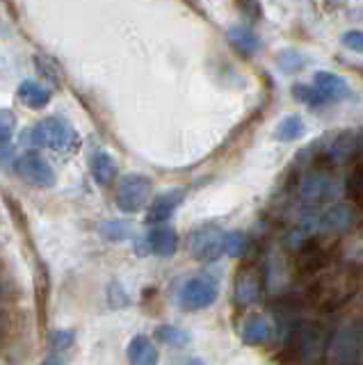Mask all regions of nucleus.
Segmentation results:
<instances>
[{
  "label": "nucleus",
  "mask_w": 363,
  "mask_h": 365,
  "mask_svg": "<svg viewBox=\"0 0 363 365\" xmlns=\"http://www.w3.org/2000/svg\"><path fill=\"white\" fill-rule=\"evenodd\" d=\"M304 135V121L297 114H288L286 119H281L275 128V137L279 142H295Z\"/></svg>",
  "instance_id": "21"
},
{
  "label": "nucleus",
  "mask_w": 363,
  "mask_h": 365,
  "mask_svg": "<svg viewBox=\"0 0 363 365\" xmlns=\"http://www.w3.org/2000/svg\"><path fill=\"white\" fill-rule=\"evenodd\" d=\"M220 294V285L213 277H195L183 283L178 292V302L185 311H201L215 304Z\"/></svg>",
  "instance_id": "7"
},
{
  "label": "nucleus",
  "mask_w": 363,
  "mask_h": 365,
  "mask_svg": "<svg viewBox=\"0 0 363 365\" xmlns=\"http://www.w3.org/2000/svg\"><path fill=\"white\" fill-rule=\"evenodd\" d=\"M336 178L329 169H306L304 174L300 176V182H297V192H300V199L302 203L311 205H322L327 201H332L336 197Z\"/></svg>",
  "instance_id": "2"
},
{
  "label": "nucleus",
  "mask_w": 363,
  "mask_h": 365,
  "mask_svg": "<svg viewBox=\"0 0 363 365\" xmlns=\"http://www.w3.org/2000/svg\"><path fill=\"white\" fill-rule=\"evenodd\" d=\"M242 342L245 345H263L270 336V324L263 315H249L242 324Z\"/></svg>",
  "instance_id": "15"
},
{
  "label": "nucleus",
  "mask_w": 363,
  "mask_h": 365,
  "mask_svg": "<svg viewBox=\"0 0 363 365\" xmlns=\"http://www.w3.org/2000/svg\"><path fill=\"white\" fill-rule=\"evenodd\" d=\"M155 338L167 342V345H185V342L190 340V336L185 334V331H180L176 327H160L155 331Z\"/></svg>",
  "instance_id": "25"
},
{
  "label": "nucleus",
  "mask_w": 363,
  "mask_h": 365,
  "mask_svg": "<svg viewBox=\"0 0 363 365\" xmlns=\"http://www.w3.org/2000/svg\"><path fill=\"white\" fill-rule=\"evenodd\" d=\"M357 290V281L352 274L345 272H336V274H329V277H322L320 281L315 283L313 288V299L317 306H324V308H334L345 304L352 294Z\"/></svg>",
  "instance_id": "4"
},
{
  "label": "nucleus",
  "mask_w": 363,
  "mask_h": 365,
  "mask_svg": "<svg viewBox=\"0 0 363 365\" xmlns=\"http://www.w3.org/2000/svg\"><path fill=\"white\" fill-rule=\"evenodd\" d=\"M30 140L35 146H46L62 158L73 155L81 148V135L66 119H44L30 130Z\"/></svg>",
  "instance_id": "1"
},
{
  "label": "nucleus",
  "mask_w": 363,
  "mask_h": 365,
  "mask_svg": "<svg viewBox=\"0 0 363 365\" xmlns=\"http://www.w3.org/2000/svg\"><path fill=\"white\" fill-rule=\"evenodd\" d=\"M16 174L32 187H53L55 174L39 153H24L16 160Z\"/></svg>",
  "instance_id": "10"
},
{
  "label": "nucleus",
  "mask_w": 363,
  "mask_h": 365,
  "mask_svg": "<svg viewBox=\"0 0 363 365\" xmlns=\"http://www.w3.org/2000/svg\"><path fill=\"white\" fill-rule=\"evenodd\" d=\"M300 272H317L324 265V251L320 245L315 242H306L300 251Z\"/></svg>",
  "instance_id": "20"
},
{
  "label": "nucleus",
  "mask_w": 363,
  "mask_h": 365,
  "mask_svg": "<svg viewBox=\"0 0 363 365\" xmlns=\"http://www.w3.org/2000/svg\"><path fill=\"white\" fill-rule=\"evenodd\" d=\"M229 41H231L233 48L237 53H242V55H254L258 51V46H260L256 34L249 28H245V26H233L229 30Z\"/></svg>",
  "instance_id": "19"
},
{
  "label": "nucleus",
  "mask_w": 363,
  "mask_h": 365,
  "mask_svg": "<svg viewBox=\"0 0 363 365\" xmlns=\"http://www.w3.org/2000/svg\"><path fill=\"white\" fill-rule=\"evenodd\" d=\"M349 212H347V208H334L332 212H329L327 217H324V228H332V231H345V228L349 226Z\"/></svg>",
  "instance_id": "24"
},
{
  "label": "nucleus",
  "mask_w": 363,
  "mask_h": 365,
  "mask_svg": "<svg viewBox=\"0 0 363 365\" xmlns=\"http://www.w3.org/2000/svg\"><path fill=\"white\" fill-rule=\"evenodd\" d=\"M359 146H361V140H359V135L357 133H343V135H338L332 148H329V158L334 160V163H347L349 158H354L359 153Z\"/></svg>",
  "instance_id": "13"
},
{
  "label": "nucleus",
  "mask_w": 363,
  "mask_h": 365,
  "mask_svg": "<svg viewBox=\"0 0 363 365\" xmlns=\"http://www.w3.org/2000/svg\"><path fill=\"white\" fill-rule=\"evenodd\" d=\"M92 176L98 185H110L117 176V163L115 158L108 155L106 151H96L92 155Z\"/></svg>",
  "instance_id": "18"
},
{
  "label": "nucleus",
  "mask_w": 363,
  "mask_h": 365,
  "mask_svg": "<svg viewBox=\"0 0 363 365\" xmlns=\"http://www.w3.org/2000/svg\"><path fill=\"white\" fill-rule=\"evenodd\" d=\"M345 48L354 51V53H363V30H347L343 32V37H340Z\"/></svg>",
  "instance_id": "27"
},
{
  "label": "nucleus",
  "mask_w": 363,
  "mask_h": 365,
  "mask_svg": "<svg viewBox=\"0 0 363 365\" xmlns=\"http://www.w3.org/2000/svg\"><path fill=\"white\" fill-rule=\"evenodd\" d=\"M224 251V231L215 224H203L190 233V254L201 262L218 260Z\"/></svg>",
  "instance_id": "8"
},
{
  "label": "nucleus",
  "mask_w": 363,
  "mask_h": 365,
  "mask_svg": "<svg viewBox=\"0 0 363 365\" xmlns=\"http://www.w3.org/2000/svg\"><path fill=\"white\" fill-rule=\"evenodd\" d=\"M295 91V98L302 101V103H309V106H315V103H320V94H317V89H311V87H304V85H295L292 87Z\"/></svg>",
  "instance_id": "28"
},
{
  "label": "nucleus",
  "mask_w": 363,
  "mask_h": 365,
  "mask_svg": "<svg viewBox=\"0 0 363 365\" xmlns=\"http://www.w3.org/2000/svg\"><path fill=\"white\" fill-rule=\"evenodd\" d=\"M183 197H185L183 190H172V192L158 194V197L149 205L146 222H149V224H163V222H167L169 217L174 215V210L180 205V201H183Z\"/></svg>",
  "instance_id": "11"
},
{
  "label": "nucleus",
  "mask_w": 363,
  "mask_h": 365,
  "mask_svg": "<svg viewBox=\"0 0 363 365\" xmlns=\"http://www.w3.org/2000/svg\"><path fill=\"white\" fill-rule=\"evenodd\" d=\"M151 199V178L128 174L117 185V205L121 212H140Z\"/></svg>",
  "instance_id": "6"
},
{
  "label": "nucleus",
  "mask_w": 363,
  "mask_h": 365,
  "mask_svg": "<svg viewBox=\"0 0 363 365\" xmlns=\"http://www.w3.org/2000/svg\"><path fill=\"white\" fill-rule=\"evenodd\" d=\"M16 130V117L12 110L0 108V144H5L12 140V135Z\"/></svg>",
  "instance_id": "26"
},
{
  "label": "nucleus",
  "mask_w": 363,
  "mask_h": 365,
  "mask_svg": "<svg viewBox=\"0 0 363 365\" xmlns=\"http://www.w3.org/2000/svg\"><path fill=\"white\" fill-rule=\"evenodd\" d=\"M332 363H359L363 361V324H347L334 336L329 345Z\"/></svg>",
  "instance_id": "5"
},
{
  "label": "nucleus",
  "mask_w": 363,
  "mask_h": 365,
  "mask_svg": "<svg viewBox=\"0 0 363 365\" xmlns=\"http://www.w3.org/2000/svg\"><path fill=\"white\" fill-rule=\"evenodd\" d=\"M19 98L24 106H28L32 110H41L48 106L51 94L41 85L32 83V80H24V83L19 85Z\"/></svg>",
  "instance_id": "17"
},
{
  "label": "nucleus",
  "mask_w": 363,
  "mask_h": 365,
  "mask_svg": "<svg viewBox=\"0 0 363 365\" xmlns=\"http://www.w3.org/2000/svg\"><path fill=\"white\" fill-rule=\"evenodd\" d=\"M354 194L363 201V167L359 169V174H357V178H354Z\"/></svg>",
  "instance_id": "30"
},
{
  "label": "nucleus",
  "mask_w": 363,
  "mask_h": 365,
  "mask_svg": "<svg viewBox=\"0 0 363 365\" xmlns=\"http://www.w3.org/2000/svg\"><path fill=\"white\" fill-rule=\"evenodd\" d=\"M292 349L297 351V359L304 363L322 361L327 351V334L320 322H302L292 331Z\"/></svg>",
  "instance_id": "3"
},
{
  "label": "nucleus",
  "mask_w": 363,
  "mask_h": 365,
  "mask_svg": "<svg viewBox=\"0 0 363 365\" xmlns=\"http://www.w3.org/2000/svg\"><path fill=\"white\" fill-rule=\"evenodd\" d=\"M149 247L155 256H172L178 247V235H176L174 228L160 226L149 235Z\"/></svg>",
  "instance_id": "16"
},
{
  "label": "nucleus",
  "mask_w": 363,
  "mask_h": 365,
  "mask_svg": "<svg viewBox=\"0 0 363 365\" xmlns=\"http://www.w3.org/2000/svg\"><path fill=\"white\" fill-rule=\"evenodd\" d=\"M73 342V331H55L53 338H51V345L53 349H66Z\"/></svg>",
  "instance_id": "29"
},
{
  "label": "nucleus",
  "mask_w": 363,
  "mask_h": 365,
  "mask_svg": "<svg viewBox=\"0 0 363 365\" xmlns=\"http://www.w3.org/2000/svg\"><path fill=\"white\" fill-rule=\"evenodd\" d=\"M263 269L258 265H245L235 274V285H233V299L237 306H252L260 299L263 294Z\"/></svg>",
  "instance_id": "9"
},
{
  "label": "nucleus",
  "mask_w": 363,
  "mask_h": 365,
  "mask_svg": "<svg viewBox=\"0 0 363 365\" xmlns=\"http://www.w3.org/2000/svg\"><path fill=\"white\" fill-rule=\"evenodd\" d=\"M277 64L281 71H286V73H292V71H300V68L304 66V57L297 53V51H281L279 57H277Z\"/></svg>",
  "instance_id": "22"
},
{
  "label": "nucleus",
  "mask_w": 363,
  "mask_h": 365,
  "mask_svg": "<svg viewBox=\"0 0 363 365\" xmlns=\"http://www.w3.org/2000/svg\"><path fill=\"white\" fill-rule=\"evenodd\" d=\"M313 85L320 94L322 103L324 101H340V98H347L349 96V87L343 78H338L332 71H317L313 78Z\"/></svg>",
  "instance_id": "12"
},
{
  "label": "nucleus",
  "mask_w": 363,
  "mask_h": 365,
  "mask_svg": "<svg viewBox=\"0 0 363 365\" xmlns=\"http://www.w3.org/2000/svg\"><path fill=\"white\" fill-rule=\"evenodd\" d=\"M128 361L138 365H151L158 363V349L146 336H135L128 342Z\"/></svg>",
  "instance_id": "14"
},
{
  "label": "nucleus",
  "mask_w": 363,
  "mask_h": 365,
  "mask_svg": "<svg viewBox=\"0 0 363 365\" xmlns=\"http://www.w3.org/2000/svg\"><path fill=\"white\" fill-rule=\"evenodd\" d=\"M247 247V235L242 231H233L229 235H224V251L229 254L231 258L242 256V251Z\"/></svg>",
  "instance_id": "23"
}]
</instances>
